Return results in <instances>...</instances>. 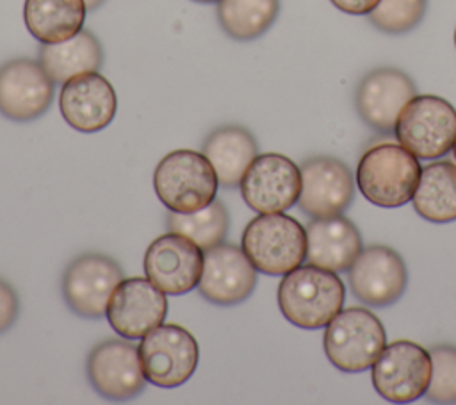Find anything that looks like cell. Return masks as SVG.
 I'll return each instance as SVG.
<instances>
[{"label":"cell","instance_id":"2","mask_svg":"<svg viewBox=\"0 0 456 405\" xmlns=\"http://www.w3.org/2000/svg\"><path fill=\"white\" fill-rule=\"evenodd\" d=\"M419 159L399 143H379L367 148L356 166V186L362 196L385 209L411 202L419 178Z\"/></svg>","mask_w":456,"mask_h":405},{"label":"cell","instance_id":"8","mask_svg":"<svg viewBox=\"0 0 456 405\" xmlns=\"http://www.w3.org/2000/svg\"><path fill=\"white\" fill-rule=\"evenodd\" d=\"M376 393L392 403H410L426 394L431 380L429 351L408 339L385 344L370 371Z\"/></svg>","mask_w":456,"mask_h":405},{"label":"cell","instance_id":"25","mask_svg":"<svg viewBox=\"0 0 456 405\" xmlns=\"http://www.w3.org/2000/svg\"><path fill=\"white\" fill-rule=\"evenodd\" d=\"M280 12L278 0H219L217 20L235 41H253L271 29Z\"/></svg>","mask_w":456,"mask_h":405},{"label":"cell","instance_id":"21","mask_svg":"<svg viewBox=\"0 0 456 405\" xmlns=\"http://www.w3.org/2000/svg\"><path fill=\"white\" fill-rule=\"evenodd\" d=\"M216 169L223 187L240 184L251 161L258 155L255 136L240 125H224L212 130L203 141L201 150Z\"/></svg>","mask_w":456,"mask_h":405},{"label":"cell","instance_id":"13","mask_svg":"<svg viewBox=\"0 0 456 405\" xmlns=\"http://www.w3.org/2000/svg\"><path fill=\"white\" fill-rule=\"evenodd\" d=\"M86 371L93 389L109 401H128L148 382L135 344L125 337L98 343L87 355Z\"/></svg>","mask_w":456,"mask_h":405},{"label":"cell","instance_id":"6","mask_svg":"<svg viewBox=\"0 0 456 405\" xmlns=\"http://www.w3.org/2000/svg\"><path fill=\"white\" fill-rule=\"evenodd\" d=\"M394 134L417 159H440L456 141V109L436 95H415L401 111Z\"/></svg>","mask_w":456,"mask_h":405},{"label":"cell","instance_id":"17","mask_svg":"<svg viewBox=\"0 0 456 405\" xmlns=\"http://www.w3.org/2000/svg\"><path fill=\"white\" fill-rule=\"evenodd\" d=\"M417 95L413 79L397 68H376L356 86L354 105L360 118L379 134H392L403 107Z\"/></svg>","mask_w":456,"mask_h":405},{"label":"cell","instance_id":"28","mask_svg":"<svg viewBox=\"0 0 456 405\" xmlns=\"http://www.w3.org/2000/svg\"><path fill=\"white\" fill-rule=\"evenodd\" d=\"M429 355L431 380L424 396L433 403H456V346L436 344Z\"/></svg>","mask_w":456,"mask_h":405},{"label":"cell","instance_id":"31","mask_svg":"<svg viewBox=\"0 0 456 405\" xmlns=\"http://www.w3.org/2000/svg\"><path fill=\"white\" fill-rule=\"evenodd\" d=\"M103 4V0H86V5H87V9H96V7H100Z\"/></svg>","mask_w":456,"mask_h":405},{"label":"cell","instance_id":"30","mask_svg":"<svg viewBox=\"0 0 456 405\" xmlns=\"http://www.w3.org/2000/svg\"><path fill=\"white\" fill-rule=\"evenodd\" d=\"M338 11L346 14H354V16H363L369 14L370 11L376 9V5L381 0H330Z\"/></svg>","mask_w":456,"mask_h":405},{"label":"cell","instance_id":"4","mask_svg":"<svg viewBox=\"0 0 456 405\" xmlns=\"http://www.w3.org/2000/svg\"><path fill=\"white\" fill-rule=\"evenodd\" d=\"M240 248L256 271L283 277L306 260V228L285 212L258 214L246 225Z\"/></svg>","mask_w":456,"mask_h":405},{"label":"cell","instance_id":"11","mask_svg":"<svg viewBox=\"0 0 456 405\" xmlns=\"http://www.w3.org/2000/svg\"><path fill=\"white\" fill-rule=\"evenodd\" d=\"M123 278V269L114 259L103 253H82L62 275V296L75 314L98 319L105 316L107 302Z\"/></svg>","mask_w":456,"mask_h":405},{"label":"cell","instance_id":"12","mask_svg":"<svg viewBox=\"0 0 456 405\" xmlns=\"http://www.w3.org/2000/svg\"><path fill=\"white\" fill-rule=\"evenodd\" d=\"M203 260L205 253L194 241L169 230L146 248L144 273L166 294L182 296L198 287Z\"/></svg>","mask_w":456,"mask_h":405},{"label":"cell","instance_id":"22","mask_svg":"<svg viewBox=\"0 0 456 405\" xmlns=\"http://www.w3.org/2000/svg\"><path fill=\"white\" fill-rule=\"evenodd\" d=\"M86 11V0H25L23 20L32 37L41 45H52L78 34Z\"/></svg>","mask_w":456,"mask_h":405},{"label":"cell","instance_id":"23","mask_svg":"<svg viewBox=\"0 0 456 405\" xmlns=\"http://www.w3.org/2000/svg\"><path fill=\"white\" fill-rule=\"evenodd\" d=\"M37 61L43 64L52 80L62 86L75 75L98 71L103 62V50L98 37L82 29L66 41L41 45Z\"/></svg>","mask_w":456,"mask_h":405},{"label":"cell","instance_id":"3","mask_svg":"<svg viewBox=\"0 0 456 405\" xmlns=\"http://www.w3.org/2000/svg\"><path fill=\"white\" fill-rule=\"evenodd\" d=\"M219 180L203 152L173 150L153 173L157 198L171 212L191 214L216 200Z\"/></svg>","mask_w":456,"mask_h":405},{"label":"cell","instance_id":"18","mask_svg":"<svg viewBox=\"0 0 456 405\" xmlns=\"http://www.w3.org/2000/svg\"><path fill=\"white\" fill-rule=\"evenodd\" d=\"M59 109L71 128L91 134L110 125L116 116L118 98L112 84L103 75L87 71L62 84Z\"/></svg>","mask_w":456,"mask_h":405},{"label":"cell","instance_id":"1","mask_svg":"<svg viewBox=\"0 0 456 405\" xmlns=\"http://www.w3.org/2000/svg\"><path fill=\"white\" fill-rule=\"evenodd\" d=\"M346 287L335 271L301 264L285 273L278 285V307L294 326H326L344 307Z\"/></svg>","mask_w":456,"mask_h":405},{"label":"cell","instance_id":"29","mask_svg":"<svg viewBox=\"0 0 456 405\" xmlns=\"http://www.w3.org/2000/svg\"><path fill=\"white\" fill-rule=\"evenodd\" d=\"M18 310L20 302L16 293L7 282L0 280V334L14 323V319L18 318Z\"/></svg>","mask_w":456,"mask_h":405},{"label":"cell","instance_id":"34","mask_svg":"<svg viewBox=\"0 0 456 405\" xmlns=\"http://www.w3.org/2000/svg\"><path fill=\"white\" fill-rule=\"evenodd\" d=\"M454 45H456V29H454Z\"/></svg>","mask_w":456,"mask_h":405},{"label":"cell","instance_id":"33","mask_svg":"<svg viewBox=\"0 0 456 405\" xmlns=\"http://www.w3.org/2000/svg\"><path fill=\"white\" fill-rule=\"evenodd\" d=\"M452 155H454V159H456V141H454V146H452Z\"/></svg>","mask_w":456,"mask_h":405},{"label":"cell","instance_id":"20","mask_svg":"<svg viewBox=\"0 0 456 405\" xmlns=\"http://www.w3.org/2000/svg\"><path fill=\"white\" fill-rule=\"evenodd\" d=\"M363 248L362 236L346 216L312 218L306 225V262L330 269L347 271Z\"/></svg>","mask_w":456,"mask_h":405},{"label":"cell","instance_id":"27","mask_svg":"<svg viewBox=\"0 0 456 405\" xmlns=\"http://www.w3.org/2000/svg\"><path fill=\"white\" fill-rule=\"evenodd\" d=\"M426 9L428 0H381L367 16L381 32L404 34L422 21Z\"/></svg>","mask_w":456,"mask_h":405},{"label":"cell","instance_id":"26","mask_svg":"<svg viewBox=\"0 0 456 405\" xmlns=\"http://www.w3.org/2000/svg\"><path fill=\"white\" fill-rule=\"evenodd\" d=\"M166 225L171 232H178L191 241H194L203 252L224 243L230 216L223 202L214 200L207 207L191 212V214H178L167 212Z\"/></svg>","mask_w":456,"mask_h":405},{"label":"cell","instance_id":"24","mask_svg":"<svg viewBox=\"0 0 456 405\" xmlns=\"http://www.w3.org/2000/svg\"><path fill=\"white\" fill-rule=\"evenodd\" d=\"M413 209L429 223L444 225L456 219V164L435 161L422 168Z\"/></svg>","mask_w":456,"mask_h":405},{"label":"cell","instance_id":"16","mask_svg":"<svg viewBox=\"0 0 456 405\" xmlns=\"http://www.w3.org/2000/svg\"><path fill=\"white\" fill-rule=\"evenodd\" d=\"M347 275L353 294L369 307L395 303L408 284L404 260L395 250L385 244L362 248Z\"/></svg>","mask_w":456,"mask_h":405},{"label":"cell","instance_id":"5","mask_svg":"<svg viewBox=\"0 0 456 405\" xmlns=\"http://www.w3.org/2000/svg\"><path fill=\"white\" fill-rule=\"evenodd\" d=\"M324 351L340 371L360 373L376 362L387 344L381 319L365 307L342 309L324 326Z\"/></svg>","mask_w":456,"mask_h":405},{"label":"cell","instance_id":"10","mask_svg":"<svg viewBox=\"0 0 456 405\" xmlns=\"http://www.w3.org/2000/svg\"><path fill=\"white\" fill-rule=\"evenodd\" d=\"M105 316L119 337L142 339L164 323L167 296L148 277L123 278L107 302Z\"/></svg>","mask_w":456,"mask_h":405},{"label":"cell","instance_id":"7","mask_svg":"<svg viewBox=\"0 0 456 405\" xmlns=\"http://www.w3.org/2000/svg\"><path fill=\"white\" fill-rule=\"evenodd\" d=\"M137 351L146 380L166 389L185 384L194 375L200 359L196 337L176 323H162L148 332Z\"/></svg>","mask_w":456,"mask_h":405},{"label":"cell","instance_id":"19","mask_svg":"<svg viewBox=\"0 0 456 405\" xmlns=\"http://www.w3.org/2000/svg\"><path fill=\"white\" fill-rule=\"evenodd\" d=\"M256 285V269L242 248L221 243L205 252L203 273L198 284L200 294L216 305H237Z\"/></svg>","mask_w":456,"mask_h":405},{"label":"cell","instance_id":"32","mask_svg":"<svg viewBox=\"0 0 456 405\" xmlns=\"http://www.w3.org/2000/svg\"><path fill=\"white\" fill-rule=\"evenodd\" d=\"M194 2H200V4H217L219 0H194Z\"/></svg>","mask_w":456,"mask_h":405},{"label":"cell","instance_id":"14","mask_svg":"<svg viewBox=\"0 0 456 405\" xmlns=\"http://www.w3.org/2000/svg\"><path fill=\"white\" fill-rule=\"evenodd\" d=\"M299 209L310 218L342 214L354 198V178L349 166L330 155H315L301 166Z\"/></svg>","mask_w":456,"mask_h":405},{"label":"cell","instance_id":"15","mask_svg":"<svg viewBox=\"0 0 456 405\" xmlns=\"http://www.w3.org/2000/svg\"><path fill=\"white\" fill-rule=\"evenodd\" d=\"M55 82L36 59L18 57L0 66V114L12 121H32L53 102Z\"/></svg>","mask_w":456,"mask_h":405},{"label":"cell","instance_id":"9","mask_svg":"<svg viewBox=\"0 0 456 405\" xmlns=\"http://www.w3.org/2000/svg\"><path fill=\"white\" fill-rule=\"evenodd\" d=\"M240 196L258 214L285 212L297 203L301 193V169L283 153H258L246 169Z\"/></svg>","mask_w":456,"mask_h":405}]
</instances>
